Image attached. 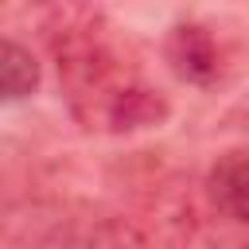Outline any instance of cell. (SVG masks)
Returning a JSON list of instances; mask_svg holds the SVG:
<instances>
[{
	"mask_svg": "<svg viewBox=\"0 0 249 249\" xmlns=\"http://www.w3.org/2000/svg\"><path fill=\"white\" fill-rule=\"evenodd\" d=\"M167 249H249V237H214L195 214L171 218V241Z\"/></svg>",
	"mask_w": 249,
	"mask_h": 249,
	"instance_id": "obj_6",
	"label": "cell"
},
{
	"mask_svg": "<svg viewBox=\"0 0 249 249\" xmlns=\"http://www.w3.org/2000/svg\"><path fill=\"white\" fill-rule=\"evenodd\" d=\"M86 249H160L136 222L128 218H105L89 230L86 237Z\"/></svg>",
	"mask_w": 249,
	"mask_h": 249,
	"instance_id": "obj_5",
	"label": "cell"
},
{
	"mask_svg": "<svg viewBox=\"0 0 249 249\" xmlns=\"http://www.w3.org/2000/svg\"><path fill=\"white\" fill-rule=\"evenodd\" d=\"M47 47L70 117L86 132H140L167 121V97L109 39V23L93 8H58L47 23Z\"/></svg>",
	"mask_w": 249,
	"mask_h": 249,
	"instance_id": "obj_1",
	"label": "cell"
},
{
	"mask_svg": "<svg viewBox=\"0 0 249 249\" xmlns=\"http://www.w3.org/2000/svg\"><path fill=\"white\" fill-rule=\"evenodd\" d=\"M163 58L171 74L187 86H210L222 70V54L214 43V31L198 19H179L163 39Z\"/></svg>",
	"mask_w": 249,
	"mask_h": 249,
	"instance_id": "obj_2",
	"label": "cell"
},
{
	"mask_svg": "<svg viewBox=\"0 0 249 249\" xmlns=\"http://www.w3.org/2000/svg\"><path fill=\"white\" fill-rule=\"evenodd\" d=\"M39 86V62L27 47H19L16 39H4L0 43V89H4V101H19L27 93H35Z\"/></svg>",
	"mask_w": 249,
	"mask_h": 249,
	"instance_id": "obj_4",
	"label": "cell"
},
{
	"mask_svg": "<svg viewBox=\"0 0 249 249\" xmlns=\"http://www.w3.org/2000/svg\"><path fill=\"white\" fill-rule=\"evenodd\" d=\"M206 202L230 222H249V152H222L210 163Z\"/></svg>",
	"mask_w": 249,
	"mask_h": 249,
	"instance_id": "obj_3",
	"label": "cell"
}]
</instances>
